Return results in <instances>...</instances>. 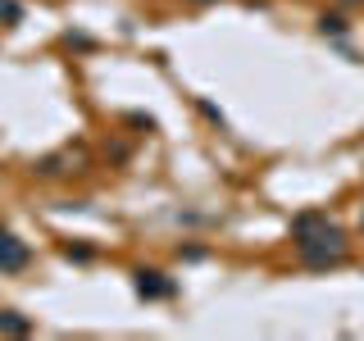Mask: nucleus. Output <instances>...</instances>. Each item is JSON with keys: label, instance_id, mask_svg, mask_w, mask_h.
<instances>
[{"label": "nucleus", "instance_id": "obj_1", "mask_svg": "<svg viewBox=\"0 0 364 341\" xmlns=\"http://www.w3.org/2000/svg\"><path fill=\"white\" fill-rule=\"evenodd\" d=\"M291 242H296V255H301V264L305 269H337V264H346L350 259V242H346V232L328 219V214H318V210H305V214H296L291 219Z\"/></svg>", "mask_w": 364, "mask_h": 341}, {"label": "nucleus", "instance_id": "obj_2", "mask_svg": "<svg viewBox=\"0 0 364 341\" xmlns=\"http://www.w3.org/2000/svg\"><path fill=\"white\" fill-rule=\"evenodd\" d=\"M28 264H32L28 242H18L9 227H0V273H23Z\"/></svg>", "mask_w": 364, "mask_h": 341}, {"label": "nucleus", "instance_id": "obj_3", "mask_svg": "<svg viewBox=\"0 0 364 341\" xmlns=\"http://www.w3.org/2000/svg\"><path fill=\"white\" fill-rule=\"evenodd\" d=\"M132 287H136V296H141V301H168V296L178 291L159 269H136V273H132Z\"/></svg>", "mask_w": 364, "mask_h": 341}, {"label": "nucleus", "instance_id": "obj_4", "mask_svg": "<svg viewBox=\"0 0 364 341\" xmlns=\"http://www.w3.org/2000/svg\"><path fill=\"white\" fill-rule=\"evenodd\" d=\"M32 173H37V178H60V173H68V155H46V159H37V164H32Z\"/></svg>", "mask_w": 364, "mask_h": 341}, {"label": "nucleus", "instance_id": "obj_5", "mask_svg": "<svg viewBox=\"0 0 364 341\" xmlns=\"http://www.w3.org/2000/svg\"><path fill=\"white\" fill-rule=\"evenodd\" d=\"M0 332H9V337H28L32 332V323L23 314H14V310H0Z\"/></svg>", "mask_w": 364, "mask_h": 341}, {"label": "nucleus", "instance_id": "obj_6", "mask_svg": "<svg viewBox=\"0 0 364 341\" xmlns=\"http://www.w3.org/2000/svg\"><path fill=\"white\" fill-rule=\"evenodd\" d=\"M0 18H5V23H18L23 18V5H18V0H0Z\"/></svg>", "mask_w": 364, "mask_h": 341}, {"label": "nucleus", "instance_id": "obj_7", "mask_svg": "<svg viewBox=\"0 0 364 341\" xmlns=\"http://www.w3.org/2000/svg\"><path fill=\"white\" fill-rule=\"evenodd\" d=\"M200 114H205V119H210V123H219V128H223V114L214 109V105H205V100H200Z\"/></svg>", "mask_w": 364, "mask_h": 341}, {"label": "nucleus", "instance_id": "obj_8", "mask_svg": "<svg viewBox=\"0 0 364 341\" xmlns=\"http://www.w3.org/2000/svg\"><path fill=\"white\" fill-rule=\"evenodd\" d=\"M360 237H364V205H360Z\"/></svg>", "mask_w": 364, "mask_h": 341}, {"label": "nucleus", "instance_id": "obj_9", "mask_svg": "<svg viewBox=\"0 0 364 341\" xmlns=\"http://www.w3.org/2000/svg\"><path fill=\"white\" fill-rule=\"evenodd\" d=\"M196 5H210V0H196Z\"/></svg>", "mask_w": 364, "mask_h": 341}]
</instances>
